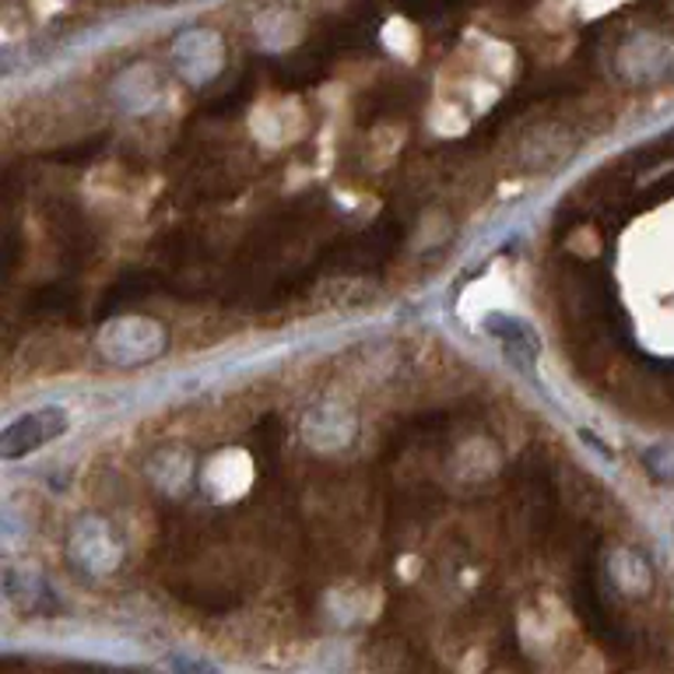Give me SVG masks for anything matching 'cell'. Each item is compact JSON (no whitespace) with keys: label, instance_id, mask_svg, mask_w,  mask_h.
<instances>
[{"label":"cell","instance_id":"cell-1","mask_svg":"<svg viewBox=\"0 0 674 674\" xmlns=\"http://www.w3.org/2000/svg\"><path fill=\"white\" fill-rule=\"evenodd\" d=\"M67 429H71V415H67L63 408L28 411L22 418H14L11 426L0 432V457L19 461V457H25V453H36L54 440H60Z\"/></svg>","mask_w":674,"mask_h":674},{"label":"cell","instance_id":"cell-2","mask_svg":"<svg viewBox=\"0 0 674 674\" xmlns=\"http://www.w3.org/2000/svg\"><path fill=\"white\" fill-rule=\"evenodd\" d=\"M485 330L496 337V341L510 351L513 359H524V362H534L542 345H537V334L524 324V319L516 316H506V313H492L485 319Z\"/></svg>","mask_w":674,"mask_h":674},{"label":"cell","instance_id":"cell-3","mask_svg":"<svg viewBox=\"0 0 674 674\" xmlns=\"http://www.w3.org/2000/svg\"><path fill=\"white\" fill-rule=\"evenodd\" d=\"M643 464H647L661 481H674V446H656V450H650L647 457H643Z\"/></svg>","mask_w":674,"mask_h":674}]
</instances>
